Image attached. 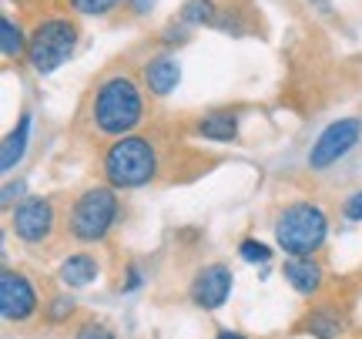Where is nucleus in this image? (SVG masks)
Segmentation results:
<instances>
[{"label":"nucleus","mask_w":362,"mask_h":339,"mask_svg":"<svg viewBox=\"0 0 362 339\" xmlns=\"http://www.w3.org/2000/svg\"><path fill=\"white\" fill-rule=\"evenodd\" d=\"M144 115V98L138 91V84L124 74L107 78L94 94V125L101 134L111 138H124L128 131H134V125Z\"/></svg>","instance_id":"f257e3e1"},{"label":"nucleus","mask_w":362,"mask_h":339,"mask_svg":"<svg viewBox=\"0 0 362 339\" xmlns=\"http://www.w3.org/2000/svg\"><path fill=\"white\" fill-rule=\"evenodd\" d=\"M325 235H329L325 212L312 202H296L275 219V246L292 259H312V252L322 248Z\"/></svg>","instance_id":"f03ea898"},{"label":"nucleus","mask_w":362,"mask_h":339,"mask_svg":"<svg viewBox=\"0 0 362 339\" xmlns=\"http://www.w3.org/2000/svg\"><path fill=\"white\" fill-rule=\"evenodd\" d=\"M104 175L115 188H141L158 175V151L148 138L124 134L104 155Z\"/></svg>","instance_id":"7ed1b4c3"},{"label":"nucleus","mask_w":362,"mask_h":339,"mask_svg":"<svg viewBox=\"0 0 362 339\" xmlns=\"http://www.w3.org/2000/svg\"><path fill=\"white\" fill-rule=\"evenodd\" d=\"M74 47H78L74 24L64 21V17H51V21H40L37 30L27 40V61L37 74H51L64 61H71Z\"/></svg>","instance_id":"20e7f679"},{"label":"nucleus","mask_w":362,"mask_h":339,"mask_svg":"<svg viewBox=\"0 0 362 339\" xmlns=\"http://www.w3.org/2000/svg\"><path fill=\"white\" fill-rule=\"evenodd\" d=\"M117 219V195L111 188H88L84 195L74 202L71 209V219H67V229L78 242H101L104 235L111 232V225Z\"/></svg>","instance_id":"39448f33"},{"label":"nucleus","mask_w":362,"mask_h":339,"mask_svg":"<svg viewBox=\"0 0 362 339\" xmlns=\"http://www.w3.org/2000/svg\"><path fill=\"white\" fill-rule=\"evenodd\" d=\"M359 134H362V121H359V117H339V121H332V125L319 134V142L312 144L309 168L322 171V168H329V165H336L339 158L349 155L352 148H356Z\"/></svg>","instance_id":"423d86ee"},{"label":"nucleus","mask_w":362,"mask_h":339,"mask_svg":"<svg viewBox=\"0 0 362 339\" xmlns=\"http://www.w3.org/2000/svg\"><path fill=\"white\" fill-rule=\"evenodd\" d=\"M37 313V289L30 286V279L13 269L0 272V316L7 323H24Z\"/></svg>","instance_id":"0eeeda50"},{"label":"nucleus","mask_w":362,"mask_h":339,"mask_svg":"<svg viewBox=\"0 0 362 339\" xmlns=\"http://www.w3.org/2000/svg\"><path fill=\"white\" fill-rule=\"evenodd\" d=\"M11 225L17 239H24L27 246H37L54 229V205L47 198H27L11 212Z\"/></svg>","instance_id":"6e6552de"},{"label":"nucleus","mask_w":362,"mask_h":339,"mask_svg":"<svg viewBox=\"0 0 362 339\" xmlns=\"http://www.w3.org/2000/svg\"><path fill=\"white\" fill-rule=\"evenodd\" d=\"M232 286H235L232 269L215 262V265H205L202 272L194 275L192 299H194V306H202V309H218V306H225V299L232 296Z\"/></svg>","instance_id":"1a4fd4ad"},{"label":"nucleus","mask_w":362,"mask_h":339,"mask_svg":"<svg viewBox=\"0 0 362 339\" xmlns=\"http://www.w3.org/2000/svg\"><path fill=\"white\" fill-rule=\"evenodd\" d=\"M181 81V64L175 61V57H155L151 64L144 67V84H148V91L158 94V98H165V94H171L175 88H178Z\"/></svg>","instance_id":"9d476101"},{"label":"nucleus","mask_w":362,"mask_h":339,"mask_svg":"<svg viewBox=\"0 0 362 339\" xmlns=\"http://www.w3.org/2000/svg\"><path fill=\"white\" fill-rule=\"evenodd\" d=\"M285 282L296 289L298 296H312L322 286V265L315 259H288L285 262Z\"/></svg>","instance_id":"9b49d317"},{"label":"nucleus","mask_w":362,"mask_h":339,"mask_svg":"<svg viewBox=\"0 0 362 339\" xmlns=\"http://www.w3.org/2000/svg\"><path fill=\"white\" fill-rule=\"evenodd\" d=\"M98 279V259L94 255H67L64 262H61V282L71 289H84L90 286Z\"/></svg>","instance_id":"f8f14e48"},{"label":"nucleus","mask_w":362,"mask_h":339,"mask_svg":"<svg viewBox=\"0 0 362 339\" xmlns=\"http://www.w3.org/2000/svg\"><path fill=\"white\" fill-rule=\"evenodd\" d=\"M27 138H30V115H21L17 128L4 138V148H0V168L11 171L21 158H24V148H27Z\"/></svg>","instance_id":"ddd939ff"},{"label":"nucleus","mask_w":362,"mask_h":339,"mask_svg":"<svg viewBox=\"0 0 362 339\" xmlns=\"http://www.w3.org/2000/svg\"><path fill=\"white\" fill-rule=\"evenodd\" d=\"M194 131L202 138H211V142H232L235 134H238V121L228 111H211V115H205L194 125Z\"/></svg>","instance_id":"4468645a"},{"label":"nucleus","mask_w":362,"mask_h":339,"mask_svg":"<svg viewBox=\"0 0 362 339\" xmlns=\"http://www.w3.org/2000/svg\"><path fill=\"white\" fill-rule=\"evenodd\" d=\"M309 333L315 339H336L342 333V319H339L336 309H312L309 313Z\"/></svg>","instance_id":"2eb2a0df"},{"label":"nucleus","mask_w":362,"mask_h":339,"mask_svg":"<svg viewBox=\"0 0 362 339\" xmlns=\"http://www.w3.org/2000/svg\"><path fill=\"white\" fill-rule=\"evenodd\" d=\"M0 51H4V57H21V54H27L24 30L13 24L11 17L0 21Z\"/></svg>","instance_id":"dca6fc26"},{"label":"nucleus","mask_w":362,"mask_h":339,"mask_svg":"<svg viewBox=\"0 0 362 339\" xmlns=\"http://www.w3.org/2000/svg\"><path fill=\"white\" fill-rule=\"evenodd\" d=\"M215 21V4L211 0H188L181 7V24L198 27V24H211Z\"/></svg>","instance_id":"f3484780"},{"label":"nucleus","mask_w":362,"mask_h":339,"mask_svg":"<svg viewBox=\"0 0 362 339\" xmlns=\"http://www.w3.org/2000/svg\"><path fill=\"white\" fill-rule=\"evenodd\" d=\"M238 255L245 262H252V265H259V262H269L272 259V248L262 246L259 239H245L242 246H238Z\"/></svg>","instance_id":"a211bd4d"},{"label":"nucleus","mask_w":362,"mask_h":339,"mask_svg":"<svg viewBox=\"0 0 362 339\" xmlns=\"http://www.w3.org/2000/svg\"><path fill=\"white\" fill-rule=\"evenodd\" d=\"M121 0H71V7L78 13H88V17H101V13L115 11Z\"/></svg>","instance_id":"6ab92c4d"},{"label":"nucleus","mask_w":362,"mask_h":339,"mask_svg":"<svg viewBox=\"0 0 362 339\" xmlns=\"http://www.w3.org/2000/svg\"><path fill=\"white\" fill-rule=\"evenodd\" d=\"M74 339H115V333L104 326V323H88V326L78 329V336Z\"/></svg>","instance_id":"aec40b11"},{"label":"nucleus","mask_w":362,"mask_h":339,"mask_svg":"<svg viewBox=\"0 0 362 339\" xmlns=\"http://www.w3.org/2000/svg\"><path fill=\"white\" fill-rule=\"evenodd\" d=\"M342 212H346V219H349V222H362V192H356V195L346 198Z\"/></svg>","instance_id":"412c9836"},{"label":"nucleus","mask_w":362,"mask_h":339,"mask_svg":"<svg viewBox=\"0 0 362 339\" xmlns=\"http://www.w3.org/2000/svg\"><path fill=\"white\" fill-rule=\"evenodd\" d=\"M71 309H74V299H71V296H61V299L51 306V319H64Z\"/></svg>","instance_id":"4be33fe9"},{"label":"nucleus","mask_w":362,"mask_h":339,"mask_svg":"<svg viewBox=\"0 0 362 339\" xmlns=\"http://www.w3.org/2000/svg\"><path fill=\"white\" fill-rule=\"evenodd\" d=\"M141 286V272H138V265H131L128 272V282H124V292H134V289Z\"/></svg>","instance_id":"5701e85b"},{"label":"nucleus","mask_w":362,"mask_h":339,"mask_svg":"<svg viewBox=\"0 0 362 339\" xmlns=\"http://www.w3.org/2000/svg\"><path fill=\"white\" fill-rule=\"evenodd\" d=\"M151 4H155V0H131V7H134V11H138V13L151 11Z\"/></svg>","instance_id":"b1692460"},{"label":"nucleus","mask_w":362,"mask_h":339,"mask_svg":"<svg viewBox=\"0 0 362 339\" xmlns=\"http://www.w3.org/2000/svg\"><path fill=\"white\" fill-rule=\"evenodd\" d=\"M215 339H245V336H242V333H218Z\"/></svg>","instance_id":"393cba45"}]
</instances>
